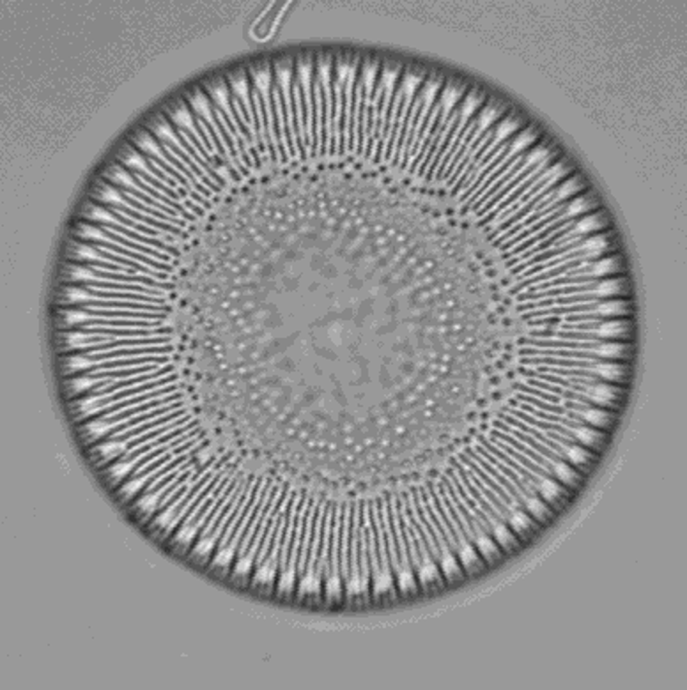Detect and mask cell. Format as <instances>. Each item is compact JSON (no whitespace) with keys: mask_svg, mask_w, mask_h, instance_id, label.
I'll return each instance as SVG.
<instances>
[{"mask_svg":"<svg viewBox=\"0 0 687 690\" xmlns=\"http://www.w3.org/2000/svg\"><path fill=\"white\" fill-rule=\"evenodd\" d=\"M552 152H551V149L550 147H542V145H537V147H533L532 151H526L525 152V159H523V163H521V166H519L518 170H514V172L510 174V176L507 177V181H503V183L500 184V186L496 188V190H493L491 191L489 195H487L486 198L481 202V204L477 206V216H483V214H487L489 213L491 209H493L494 206L498 204V202L501 201V198L505 197V193H507L508 190H510V186L512 184H515L518 183L519 179H521L523 176H525L526 172H530V170L533 169L535 165H539L542 159H546L547 156H551Z\"/></svg>","mask_w":687,"mask_h":690,"instance_id":"cell-1","label":"cell"},{"mask_svg":"<svg viewBox=\"0 0 687 690\" xmlns=\"http://www.w3.org/2000/svg\"><path fill=\"white\" fill-rule=\"evenodd\" d=\"M360 526H362V503H356L351 514V543H349V575L345 580V597L349 600L362 597L360 588Z\"/></svg>","mask_w":687,"mask_h":690,"instance_id":"cell-2","label":"cell"},{"mask_svg":"<svg viewBox=\"0 0 687 690\" xmlns=\"http://www.w3.org/2000/svg\"><path fill=\"white\" fill-rule=\"evenodd\" d=\"M370 521V504H362V526H360V588H362V597H370V558H369V531L367 526Z\"/></svg>","mask_w":687,"mask_h":690,"instance_id":"cell-3","label":"cell"},{"mask_svg":"<svg viewBox=\"0 0 687 690\" xmlns=\"http://www.w3.org/2000/svg\"><path fill=\"white\" fill-rule=\"evenodd\" d=\"M390 517H392V526H394L395 542H397L399 559H401V573H414L413 565H411V559H409V554H408V546H406L404 529H402V519H401V508H399V497H395V496L390 499ZM401 573H399V575H401Z\"/></svg>","mask_w":687,"mask_h":690,"instance_id":"cell-4","label":"cell"},{"mask_svg":"<svg viewBox=\"0 0 687 690\" xmlns=\"http://www.w3.org/2000/svg\"><path fill=\"white\" fill-rule=\"evenodd\" d=\"M471 528H473V546L475 549L478 551V554L482 556L483 561L487 563H494L498 558L501 556V549L494 538L491 536V533H487L486 529L478 524L477 519H470Z\"/></svg>","mask_w":687,"mask_h":690,"instance_id":"cell-5","label":"cell"},{"mask_svg":"<svg viewBox=\"0 0 687 690\" xmlns=\"http://www.w3.org/2000/svg\"><path fill=\"white\" fill-rule=\"evenodd\" d=\"M483 517H486L487 522H489L491 536H493L494 542L500 546V549L512 551V549H515V547H518V543H519L518 536H515V533L512 531L510 528H508L507 522L501 521L500 517H496L493 511H487Z\"/></svg>","mask_w":687,"mask_h":690,"instance_id":"cell-6","label":"cell"},{"mask_svg":"<svg viewBox=\"0 0 687 690\" xmlns=\"http://www.w3.org/2000/svg\"><path fill=\"white\" fill-rule=\"evenodd\" d=\"M565 416L569 420L576 421V423H588L597 428H608L613 423V414L606 411L604 408H595V405L576 409V411H567Z\"/></svg>","mask_w":687,"mask_h":690,"instance_id":"cell-7","label":"cell"},{"mask_svg":"<svg viewBox=\"0 0 687 690\" xmlns=\"http://www.w3.org/2000/svg\"><path fill=\"white\" fill-rule=\"evenodd\" d=\"M381 519H383V528H384V536H387V547H388V556H390V565L392 570H394L395 577L401 573V559H399V549H397V542H395V533H394V526H392V517H390V501L387 499L381 501Z\"/></svg>","mask_w":687,"mask_h":690,"instance_id":"cell-8","label":"cell"},{"mask_svg":"<svg viewBox=\"0 0 687 690\" xmlns=\"http://www.w3.org/2000/svg\"><path fill=\"white\" fill-rule=\"evenodd\" d=\"M187 413H188L187 408L177 409V411L165 414V416H159V418H154V420H151V421H145V423L138 425V427L132 428V430L122 432L121 435H117V437H114V439H117L119 442H121V441H132V439H135V437H138V435L145 434V432H151V430H154V428L163 427V425L172 423V421L179 420V418L184 416V414H187Z\"/></svg>","mask_w":687,"mask_h":690,"instance_id":"cell-9","label":"cell"},{"mask_svg":"<svg viewBox=\"0 0 687 690\" xmlns=\"http://www.w3.org/2000/svg\"><path fill=\"white\" fill-rule=\"evenodd\" d=\"M629 335L627 319H608L594 329L595 340H624Z\"/></svg>","mask_w":687,"mask_h":690,"instance_id":"cell-10","label":"cell"},{"mask_svg":"<svg viewBox=\"0 0 687 690\" xmlns=\"http://www.w3.org/2000/svg\"><path fill=\"white\" fill-rule=\"evenodd\" d=\"M421 492H424L425 503H427V506H429V510H431V514L434 515L436 522H438L439 529H441L443 535H445V538H446V542H449L450 549L456 552V549H457V540H456V536H453L452 529H450L449 522H446L445 517H443V511L439 510V504H438V499H436L434 489H429V487H427V489L421 490Z\"/></svg>","mask_w":687,"mask_h":690,"instance_id":"cell-11","label":"cell"},{"mask_svg":"<svg viewBox=\"0 0 687 690\" xmlns=\"http://www.w3.org/2000/svg\"><path fill=\"white\" fill-rule=\"evenodd\" d=\"M192 420H194V416H192V414H188V413H187V414H184V416H181L179 420L172 421V423H167V425H163V427H158V428H154V430H151V432H145V434L138 435V437L132 439V441H128V442H126V445H125L126 453H128L130 450L137 448V446H142V445H145V442L152 441V439H158V437H162L163 434H167V432L174 430V428H179V427H183V425L190 423Z\"/></svg>","mask_w":687,"mask_h":690,"instance_id":"cell-12","label":"cell"},{"mask_svg":"<svg viewBox=\"0 0 687 690\" xmlns=\"http://www.w3.org/2000/svg\"><path fill=\"white\" fill-rule=\"evenodd\" d=\"M416 577H418V584L421 588H436L441 586L443 584V573L439 570L438 561L434 558L429 559H421L420 566L416 568Z\"/></svg>","mask_w":687,"mask_h":690,"instance_id":"cell-13","label":"cell"},{"mask_svg":"<svg viewBox=\"0 0 687 690\" xmlns=\"http://www.w3.org/2000/svg\"><path fill=\"white\" fill-rule=\"evenodd\" d=\"M590 370L606 383H622L627 376V365L619 361H597L590 365Z\"/></svg>","mask_w":687,"mask_h":690,"instance_id":"cell-14","label":"cell"},{"mask_svg":"<svg viewBox=\"0 0 687 690\" xmlns=\"http://www.w3.org/2000/svg\"><path fill=\"white\" fill-rule=\"evenodd\" d=\"M456 556H457V559H459L461 566H463V568L470 573L481 572V570L483 568V565H486V561L482 559V556L478 554V551L475 549L473 542H470V540H466V542L461 543V546L457 547Z\"/></svg>","mask_w":687,"mask_h":690,"instance_id":"cell-15","label":"cell"},{"mask_svg":"<svg viewBox=\"0 0 687 690\" xmlns=\"http://www.w3.org/2000/svg\"><path fill=\"white\" fill-rule=\"evenodd\" d=\"M535 489L537 494L542 497L546 503H556V501H562L567 497V490L565 487H562V483L558 480H552L551 477H542L539 482H535Z\"/></svg>","mask_w":687,"mask_h":690,"instance_id":"cell-16","label":"cell"},{"mask_svg":"<svg viewBox=\"0 0 687 690\" xmlns=\"http://www.w3.org/2000/svg\"><path fill=\"white\" fill-rule=\"evenodd\" d=\"M570 434H572L574 441L584 445L587 448H597L604 442L606 435L604 432H599L592 427H584L583 423H576L570 427Z\"/></svg>","mask_w":687,"mask_h":690,"instance_id":"cell-17","label":"cell"},{"mask_svg":"<svg viewBox=\"0 0 687 690\" xmlns=\"http://www.w3.org/2000/svg\"><path fill=\"white\" fill-rule=\"evenodd\" d=\"M507 524L508 528L514 529L515 535L525 536L526 533L535 529V519H532V515L526 510H523V508H512V510H508Z\"/></svg>","mask_w":687,"mask_h":690,"instance_id":"cell-18","label":"cell"},{"mask_svg":"<svg viewBox=\"0 0 687 690\" xmlns=\"http://www.w3.org/2000/svg\"><path fill=\"white\" fill-rule=\"evenodd\" d=\"M439 570L443 573V579H446L449 583L452 580H457L463 577V566H461L459 559H457L456 552L452 549H445L439 552Z\"/></svg>","mask_w":687,"mask_h":690,"instance_id":"cell-19","label":"cell"},{"mask_svg":"<svg viewBox=\"0 0 687 690\" xmlns=\"http://www.w3.org/2000/svg\"><path fill=\"white\" fill-rule=\"evenodd\" d=\"M550 477H555L560 483H563V485H570V487H576L577 483L581 482V474L577 473L574 467H570V464H567L565 460L562 459L551 460Z\"/></svg>","mask_w":687,"mask_h":690,"instance_id":"cell-20","label":"cell"},{"mask_svg":"<svg viewBox=\"0 0 687 690\" xmlns=\"http://www.w3.org/2000/svg\"><path fill=\"white\" fill-rule=\"evenodd\" d=\"M523 506H525V510L528 511L530 515H532V519H535V521H539V522H546L547 519L551 517V508H550V504L546 503V501L542 499V497L537 494V496H528L525 499V503H523Z\"/></svg>","mask_w":687,"mask_h":690,"instance_id":"cell-21","label":"cell"},{"mask_svg":"<svg viewBox=\"0 0 687 690\" xmlns=\"http://www.w3.org/2000/svg\"><path fill=\"white\" fill-rule=\"evenodd\" d=\"M526 384H530V386H537V388H540V390L547 391V393L558 395V397H562V398H563V393H565V388L558 386V384H552V383H542V381L528 379V381H526Z\"/></svg>","mask_w":687,"mask_h":690,"instance_id":"cell-22","label":"cell"},{"mask_svg":"<svg viewBox=\"0 0 687 690\" xmlns=\"http://www.w3.org/2000/svg\"><path fill=\"white\" fill-rule=\"evenodd\" d=\"M408 235H409L408 232H406V234H397V238H395V245H402V243L408 239Z\"/></svg>","mask_w":687,"mask_h":690,"instance_id":"cell-23","label":"cell"}]
</instances>
